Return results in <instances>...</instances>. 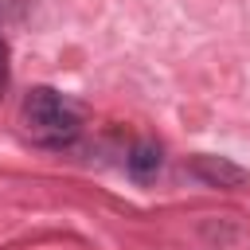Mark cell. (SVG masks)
<instances>
[{
    "instance_id": "3957f363",
    "label": "cell",
    "mask_w": 250,
    "mask_h": 250,
    "mask_svg": "<svg viewBox=\"0 0 250 250\" xmlns=\"http://www.w3.org/2000/svg\"><path fill=\"white\" fill-rule=\"evenodd\" d=\"M160 168H164V148L156 141H137L129 148V156H125V172L137 184H152L160 176Z\"/></svg>"
},
{
    "instance_id": "6da1fadb",
    "label": "cell",
    "mask_w": 250,
    "mask_h": 250,
    "mask_svg": "<svg viewBox=\"0 0 250 250\" xmlns=\"http://www.w3.org/2000/svg\"><path fill=\"white\" fill-rule=\"evenodd\" d=\"M20 117L27 125V133L43 145H62L78 133V109L51 86H31L23 94V105H20Z\"/></svg>"
},
{
    "instance_id": "277c9868",
    "label": "cell",
    "mask_w": 250,
    "mask_h": 250,
    "mask_svg": "<svg viewBox=\"0 0 250 250\" xmlns=\"http://www.w3.org/2000/svg\"><path fill=\"white\" fill-rule=\"evenodd\" d=\"M4 90H8V51L0 43V98H4Z\"/></svg>"
},
{
    "instance_id": "7a4b0ae2",
    "label": "cell",
    "mask_w": 250,
    "mask_h": 250,
    "mask_svg": "<svg viewBox=\"0 0 250 250\" xmlns=\"http://www.w3.org/2000/svg\"><path fill=\"white\" fill-rule=\"evenodd\" d=\"M188 172H191L199 184L219 188V191H242V188H250V168L234 164L230 156H211V152L191 156V160H188Z\"/></svg>"
}]
</instances>
